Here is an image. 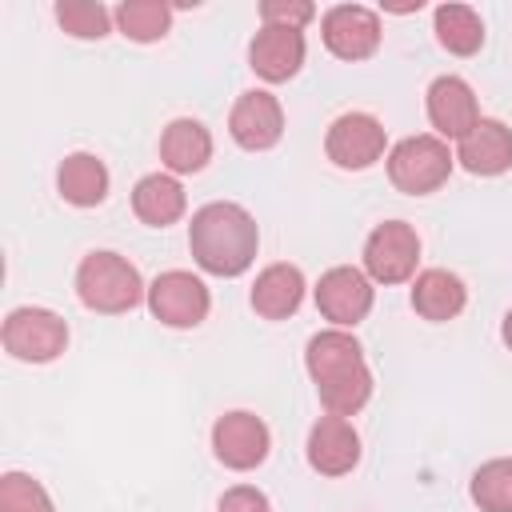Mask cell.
Instances as JSON below:
<instances>
[{
    "mask_svg": "<svg viewBox=\"0 0 512 512\" xmlns=\"http://www.w3.org/2000/svg\"><path fill=\"white\" fill-rule=\"evenodd\" d=\"M304 456H308V468L320 476H332V480L348 476L360 464V432L344 416H320L308 428Z\"/></svg>",
    "mask_w": 512,
    "mask_h": 512,
    "instance_id": "cell-14",
    "label": "cell"
},
{
    "mask_svg": "<svg viewBox=\"0 0 512 512\" xmlns=\"http://www.w3.org/2000/svg\"><path fill=\"white\" fill-rule=\"evenodd\" d=\"M424 108H428V124H432V136H440L444 144L448 140H464L476 120H480V104H476V92L464 76H436L424 92Z\"/></svg>",
    "mask_w": 512,
    "mask_h": 512,
    "instance_id": "cell-12",
    "label": "cell"
},
{
    "mask_svg": "<svg viewBox=\"0 0 512 512\" xmlns=\"http://www.w3.org/2000/svg\"><path fill=\"white\" fill-rule=\"evenodd\" d=\"M312 20H316L312 0H260V24L304 32V24H312Z\"/></svg>",
    "mask_w": 512,
    "mask_h": 512,
    "instance_id": "cell-27",
    "label": "cell"
},
{
    "mask_svg": "<svg viewBox=\"0 0 512 512\" xmlns=\"http://www.w3.org/2000/svg\"><path fill=\"white\" fill-rule=\"evenodd\" d=\"M304 368L320 392L328 416H356L372 400V368L364 360L360 340L348 328H324L304 348Z\"/></svg>",
    "mask_w": 512,
    "mask_h": 512,
    "instance_id": "cell-2",
    "label": "cell"
},
{
    "mask_svg": "<svg viewBox=\"0 0 512 512\" xmlns=\"http://www.w3.org/2000/svg\"><path fill=\"white\" fill-rule=\"evenodd\" d=\"M420 264V236L408 220H384L364 240V272L372 284H408L416 280Z\"/></svg>",
    "mask_w": 512,
    "mask_h": 512,
    "instance_id": "cell-6",
    "label": "cell"
},
{
    "mask_svg": "<svg viewBox=\"0 0 512 512\" xmlns=\"http://www.w3.org/2000/svg\"><path fill=\"white\" fill-rule=\"evenodd\" d=\"M304 292H308L304 272H300L296 264L276 260V264H268V268L256 272L252 292H248V304H252V312L264 316V320H288V316H296V308L304 304Z\"/></svg>",
    "mask_w": 512,
    "mask_h": 512,
    "instance_id": "cell-17",
    "label": "cell"
},
{
    "mask_svg": "<svg viewBox=\"0 0 512 512\" xmlns=\"http://www.w3.org/2000/svg\"><path fill=\"white\" fill-rule=\"evenodd\" d=\"M312 300H316V312L332 324V328H356L360 320H368L372 304H376V288L368 280L364 268H352V264H336L328 268L316 288H312Z\"/></svg>",
    "mask_w": 512,
    "mask_h": 512,
    "instance_id": "cell-8",
    "label": "cell"
},
{
    "mask_svg": "<svg viewBox=\"0 0 512 512\" xmlns=\"http://www.w3.org/2000/svg\"><path fill=\"white\" fill-rule=\"evenodd\" d=\"M388 152V132L372 112H344L324 132V156L344 172H364Z\"/></svg>",
    "mask_w": 512,
    "mask_h": 512,
    "instance_id": "cell-9",
    "label": "cell"
},
{
    "mask_svg": "<svg viewBox=\"0 0 512 512\" xmlns=\"http://www.w3.org/2000/svg\"><path fill=\"white\" fill-rule=\"evenodd\" d=\"M212 160V132L192 120V116H176L164 132H160V164L172 176H196L204 172Z\"/></svg>",
    "mask_w": 512,
    "mask_h": 512,
    "instance_id": "cell-18",
    "label": "cell"
},
{
    "mask_svg": "<svg viewBox=\"0 0 512 512\" xmlns=\"http://www.w3.org/2000/svg\"><path fill=\"white\" fill-rule=\"evenodd\" d=\"M228 132H232V140L244 152L276 148L280 136H284V108H280V100L272 92H264V88L240 92L232 112H228Z\"/></svg>",
    "mask_w": 512,
    "mask_h": 512,
    "instance_id": "cell-13",
    "label": "cell"
},
{
    "mask_svg": "<svg viewBox=\"0 0 512 512\" xmlns=\"http://www.w3.org/2000/svg\"><path fill=\"white\" fill-rule=\"evenodd\" d=\"M0 512H56L48 488L28 472L0 476Z\"/></svg>",
    "mask_w": 512,
    "mask_h": 512,
    "instance_id": "cell-26",
    "label": "cell"
},
{
    "mask_svg": "<svg viewBox=\"0 0 512 512\" xmlns=\"http://www.w3.org/2000/svg\"><path fill=\"white\" fill-rule=\"evenodd\" d=\"M0 340H4V352L20 364H52L68 348V324L52 308L24 304L4 316Z\"/></svg>",
    "mask_w": 512,
    "mask_h": 512,
    "instance_id": "cell-5",
    "label": "cell"
},
{
    "mask_svg": "<svg viewBox=\"0 0 512 512\" xmlns=\"http://www.w3.org/2000/svg\"><path fill=\"white\" fill-rule=\"evenodd\" d=\"M188 252L200 272L236 280L256 264L260 252V224L236 200H212L192 212L188 224Z\"/></svg>",
    "mask_w": 512,
    "mask_h": 512,
    "instance_id": "cell-1",
    "label": "cell"
},
{
    "mask_svg": "<svg viewBox=\"0 0 512 512\" xmlns=\"http://www.w3.org/2000/svg\"><path fill=\"white\" fill-rule=\"evenodd\" d=\"M468 496L480 512H512V456L484 460L472 472Z\"/></svg>",
    "mask_w": 512,
    "mask_h": 512,
    "instance_id": "cell-24",
    "label": "cell"
},
{
    "mask_svg": "<svg viewBox=\"0 0 512 512\" xmlns=\"http://www.w3.org/2000/svg\"><path fill=\"white\" fill-rule=\"evenodd\" d=\"M56 24L76 40H104L112 32V12L100 0H56Z\"/></svg>",
    "mask_w": 512,
    "mask_h": 512,
    "instance_id": "cell-25",
    "label": "cell"
},
{
    "mask_svg": "<svg viewBox=\"0 0 512 512\" xmlns=\"http://www.w3.org/2000/svg\"><path fill=\"white\" fill-rule=\"evenodd\" d=\"M304 56H308V44H304V32H296V28L260 24V32H256L252 44H248V68H252L264 84H284V80H292V76L304 68Z\"/></svg>",
    "mask_w": 512,
    "mask_h": 512,
    "instance_id": "cell-15",
    "label": "cell"
},
{
    "mask_svg": "<svg viewBox=\"0 0 512 512\" xmlns=\"http://www.w3.org/2000/svg\"><path fill=\"white\" fill-rule=\"evenodd\" d=\"M468 304V288L456 272L448 268H424L416 272L412 280V312L432 320V324H444V320H456Z\"/></svg>",
    "mask_w": 512,
    "mask_h": 512,
    "instance_id": "cell-21",
    "label": "cell"
},
{
    "mask_svg": "<svg viewBox=\"0 0 512 512\" xmlns=\"http://www.w3.org/2000/svg\"><path fill=\"white\" fill-rule=\"evenodd\" d=\"M148 312L164 324V328H200L208 320L212 308V292L196 272L184 268H168L148 284Z\"/></svg>",
    "mask_w": 512,
    "mask_h": 512,
    "instance_id": "cell-7",
    "label": "cell"
},
{
    "mask_svg": "<svg viewBox=\"0 0 512 512\" xmlns=\"http://www.w3.org/2000/svg\"><path fill=\"white\" fill-rule=\"evenodd\" d=\"M436 44L452 56H476L484 48V20L468 4H440L432 12Z\"/></svg>",
    "mask_w": 512,
    "mask_h": 512,
    "instance_id": "cell-22",
    "label": "cell"
},
{
    "mask_svg": "<svg viewBox=\"0 0 512 512\" xmlns=\"http://www.w3.org/2000/svg\"><path fill=\"white\" fill-rule=\"evenodd\" d=\"M112 20H116L120 36H128L136 44H156L172 28V4H164V0H124V4H116Z\"/></svg>",
    "mask_w": 512,
    "mask_h": 512,
    "instance_id": "cell-23",
    "label": "cell"
},
{
    "mask_svg": "<svg viewBox=\"0 0 512 512\" xmlns=\"http://www.w3.org/2000/svg\"><path fill=\"white\" fill-rule=\"evenodd\" d=\"M268 452H272V432L256 412L236 408V412L216 416V424H212V456L224 468L252 472V468H260L268 460Z\"/></svg>",
    "mask_w": 512,
    "mask_h": 512,
    "instance_id": "cell-10",
    "label": "cell"
},
{
    "mask_svg": "<svg viewBox=\"0 0 512 512\" xmlns=\"http://www.w3.org/2000/svg\"><path fill=\"white\" fill-rule=\"evenodd\" d=\"M320 36H324V48L336 56V60H368L376 56L380 48V16L364 4H332L324 16H320Z\"/></svg>",
    "mask_w": 512,
    "mask_h": 512,
    "instance_id": "cell-11",
    "label": "cell"
},
{
    "mask_svg": "<svg viewBox=\"0 0 512 512\" xmlns=\"http://www.w3.org/2000/svg\"><path fill=\"white\" fill-rule=\"evenodd\" d=\"M456 164L472 176H504L512 168V128L504 120L480 116L476 128L456 140Z\"/></svg>",
    "mask_w": 512,
    "mask_h": 512,
    "instance_id": "cell-16",
    "label": "cell"
},
{
    "mask_svg": "<svg viewBox=\"0 0 512 512\" xmlns=\"http://www.w3.org/2000/svg\"><path fill=\"white\" fill-rule=\"evenodd\" d=\"M108 184H112V176H108L104 160L92 156V152H68L60 160V168H56V192L72 208L104 204L108 200Z\"/></svg>",
    "mask_w": 512,
    "mask_h": 512,
    "instance_id": "cell-20",
    "label": "cell"
},
{
    "mask_svg": "<svg viewBox=\"0 0 512 512\" xmlns=\"http://www.w3.org/2000/svg\"><path fill=\"white\" fill-rule=\"evenodd\" d=\"M132 212L148 228H168L188 212V192L172 172H148L132 188Z\"/></svg>",
    "mask_w": 512,
    "mask_h": 512,
    "instance_id": "cell-19",
    "label": "cell"
},
{
    "mask_svg": "<svg viewBox=\"0 0 512 512\" xmlns=\"http://www.w3.org/2000/svg\"><path fill=\"white\" fill-rule=\"evenodd\" d=\"M76 296L88 312L124 316L140 300H148V284L140 280V268L128 256L112 248H96L76 264Z\"/></svg>",
    "mask_w": 512,
    "mask_h": 512,
    "instance_id": "cell-3",
    "label": "cell"
},
{
    "mask_svg": "<svg viewBox=\"0 0 512 512\" xmlns=\"http://www.w3.org/2000/svg\"><path fill=\"white\" fill-rule=\"evenodd\" d=\"M388 164V180L396 192L404 196H432L448 184L452 176V164H456V152H448V144L432 132H420V136H404L388 148L384 156Z\"/></svg>",
    "mask_w": 512,
    "mask_h": 512,
    "instance_id": "cell-4",
    "label": "cell"
},
{
    "mask_svg": "<svg viewBox=\"0 0 512 512\" xmlns=\"http://www.w3.org/2000/svg\"><path fill=\"white\" fill-rule=\"evenodd\" d=\"M216 512H272V508H268V496H264L260 488L236 484V488H228V492L216 500Z\"/></svg>",
    "mask_w": 512,
    "mask_h": 512,
    "instance_id": "cell-28",
    "label": "cell"
},
{
    "mask_svg": "<svg viewBox=\"0 0 512 512\" xmlns=\"http://www.w3.org/2000/svg\"><path fill=\"white\" fill-rule=\"evenodd\" d=\"M500 340H504V348L512 352V308H508L504 320H500Z\"/></svg>",
    "mask_w": 512,
    "mask_h": 512,
    "instance_id": "cell-29",
    "label": "cell"
}]
</instances>
